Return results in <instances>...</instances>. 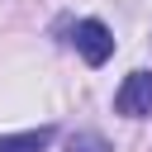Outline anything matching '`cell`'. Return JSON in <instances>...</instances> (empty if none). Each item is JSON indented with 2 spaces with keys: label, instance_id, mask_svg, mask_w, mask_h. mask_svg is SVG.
Instances as JSON below:
<instances>
[{
  "label": "cell",
  "instance_id": "obj_1",
  "mask_svg": "<svg viewBox=\"0 0 152 152\" xmlns=\"http://www.w3.org/2000/svg\"><path fill=\"white\" fill-rule=\"evenodd\" d=\"M114 109L128 114V119L152 114V71H133V76H124V86H119V95H114Z\"/></svg>",
  "mask_w": 152,
  "mask_h": 152
},
{
  "label": "cell",
  "instance_id": "obj_2",
  "mask_svg": "<svg viewBox=\"0 0 152 152\" xmlns=\"http://www.w3.org/2000/svg\"><path fill=\"white\" fill-rule=\"evenodd\" d=\"M76 48H81V57H86L90 66H104L109 52H114V33H109L100 19H81V24H76Z\"/></svg>",
  "mask_w": 152,
  "mask_h": 152
},
{
  "label": "cell",
  "instance_id": "obj_4",
  "mask_svg": "<svg viewBox=\"0 0 152 152\" xmlns=\"http://www.w3.org/2000/svg\"><path fill=\"white\" fill-rule=\"evenodd\" d=\"M66 152H109V142L86 128V133H71V138H66Z\"/></svg>",
  "mask_w": 152,
  "mask_h": 152
},
{
  "label": "cell",
  "instance_id": "obj_3",
  "mask_svg": "<svg viewBox=\"0 0 152 152\" xmlns=\"http://www.w3.org/2000/svg\"><path fill=\"white\" fill-rule=\"evenodd\" d=\"M52 142V128H28V133H5L0 152H43Z\"/></svg>",
  "mask_w": 152,
  "mask_h": 152
}]
</instances>
